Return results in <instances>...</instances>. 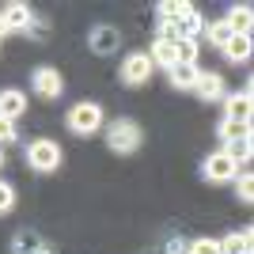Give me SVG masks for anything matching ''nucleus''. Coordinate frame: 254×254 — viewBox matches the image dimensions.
<instances>
[{"label": "nucleus", "mask_w": 254, "mask_h": 254, "mask_svg": "<svg viewBox=\"0 0 254 254\" xmlns=\"http://www.w3.org/2000/svg\"><path fill=\"white\" fill-rule=\"evenodd\" d=\"M197 99H205V103H216V99H224V76L220 72H201V80H197Z\"/></svg>", "instance_id": "11"}, {"label": "nucleus", "mask_w": 254, "mask_h": 254, "mask_svg": "<svg viewBox=\"0 0 254 254\" xmlns=\"http://www.w3.org/2000/svg\"><path fill=\"white\" fill-rule=\"evenodd\" d=\"M156 42H179V27H175V23H159L156 27Z\"/></svg>", "instance_id": "27"}, {"label": "nucleus", "mask_w": 254, "mask_h": 254, "mask_svg": "<svg viewBox=\"0 0 254 254\" xmlns=\"http://www.w3.org/2000/svg\"><path fill=\"white\" fill-rule=\"evenodd\" d=\"M251 19H254V11H251V4H235L232 11H228V27H232V34H247L251 31Z\"/></svg>", "instance_id": "20"}, {"label": "nucleus", "mask_w": 254, "mask_h": 254, "mask_svg": "<svg viewBox=\"0 0 254 254\" xmlns=\"http://www.w3.org/2000/svg\"><path fill=\"white\" fill-rule=\"evenodd\" d=\"M64 126H68V133H76V137H91V133L103 129V106H99V103H76V106H68Z\"/></svg>", "instance_id": "2"}, {"label": "nucleus", "mask_w": 254, "mask_h": 254, "mask_svg": "<svg viewBox=\"0 0 254 254\" xmlns=\"http://www.w3.org/2000/svg\"><path fill=\"white\" fill-rule=\"evenodd\" d=\"M205 38H209V46L224 50V46L232 42V27H228L224 19H216V23H205Z\"/></svg>", "instance_id": "21"}, {"label": "nucleus", "mask_w": 254, "mask_h": 254, "mask_svg": "<svg viewBox=\"0 0 254 254\" xmlns=\"http://www.w3.org/2000/svg\"><path fill=\"white\" fill-rule=\"evenodd\" d=\"M11 209H15V186L0 179V216H4V212H11Z\"/></svg>", "instance_id": "26"}, {"label": "nucleus", "mask_w": 254, "mask_h": 254, "mask_svg": "<svg viewBox=\"0 0 254 254\" xmlns=\"http://www.w3.org/2000/svg\"><path fill=\"white\" fill-rule=\"evenodd\" d=\"M163 251H167V254H186V243H182V235H179V239H167V243H163Z\"/></svg>", "instance_id": "29"}, {"label": "nucleus", "mask_w": 254, "mask_h": 254, "mask_svg": "<svg viewBox=\"0 0 254 254\" xmlns=\"http://www.w3.org/2000/svg\"><path fill=\"white\" fill-rule=\"evenodd\" d=\"M87 46H91L99 57H106V53H114L118 46H122V34H118V27H110V23H95V27L87 31Z\"/></svg>", "instance_id": "7"}, {"label": "nucleus", "mask_w": 254, "mask_h": 254, "mask_svg": "<svg viewBox=\"0 0 254 254\" xmlns=\"http://www.w3.org/2000/svg\"><path fill=\"white\" fill-rule=\"evenodd\" d=\"M31 87H34V95L38 99H61V91H64V80H61V72L57 68H50V64H38L31 72Z\"/></svg>", "instance_id": "5"}, {"label": "nucleus", "mask_w": 254, "mask_h": 254, "mask_svg": "<svg viewBox=\"0 0 254 254\" xmlns=\"http://www.w3.org/2000/svg\"><path fill=\"white\" fill-rule=\"evenodd\" d=\"M179 46V42H175ZM175 46L171 42H152V50H148V61H152V68H175L179 64V53H175Z\"/></svg>", "instance_id": "13"}, {"label": "nucleus", "mask_w": 254, "mask_h": 254, "mask_svg": "<svg viewBox=\"0 0 254 254\" xmlns=\"http://www.w3.org/2000/svg\"><path fill=\"white\" fill-rule=\"evenodd\" d=\"M197 80H201V68H197V64H175V68H171V84L179 87V91H193Z\"/></svg>", "instance_id": "15"}, {"label": "nucleus", "mask_w": 254, "mask_h": 254, "mask_svg": "<svg viewBox=\"0 0 254 254\" xmlns=\"http://www.w3.org/2000/svg\"><path fill=\"white\" fill-rule=\"evenodd\" d=\"M4 34H8V23H4V19H0V38H4Z\"/></svg>", "instance_id": "31"}, {"label": "nucleus", "mask_w": 254, "mask_h": 254, "mask_svg": "<svg viewBox=\"0 0 254 254\" xmlns=\"http://www.w3.org/2000/svg\"><path fill=\"white\" fill-rule=\"evenodd\" d=\"M216 137L224 140V148L239 137H251V122H235V118H220V126H216Z\"/></svg>", "instance_id": "16"}, {"label": "nucleus", "mask_w": 254, "mask_h": 254, "mask_svg": "<svg viewBox=\"0 0 254 254\" xmlns=\"http://www.w3.org/2000/svg\"><path fill=\"white\" fill-rule=\"evenodd\" d=\"M8 140H15V122H11V118H4V114H0V148H4Z\"/></svg>", "instance_id": "28"}, {"label": "nucleus", "mask_w": 254, "mask_h": 254, "mask_svg": "<svg viewBox=\"0 0 254 254\" xmlns=\"http://www.w3.org/2000/svg\"><path fill=\"white\" fill-rule=\"evenodd\" d=\"M232 182H235V197H239L243 205H251L254 201V175H251V171H239Z\"/></svg>", "instance_id": "22"}, {"label": "nucleus", "mask_w": 254, "mask_h": 254, "mask_svg": "<svg viewBox=\"0 0 254 254\" xmlns=\"http://www.w3.org/2000/svg\"><path fill=\"white\" fill-rule=\"evenodd\" d=\"M186 254H220V239H193L186 243Z\"/></svg>", "instance_id": "25"}, {"label": "nucleus", "mask_w": 254, "mask_h": 254, "mask_svg": "<svg viewBox=\"0 0 254 254\" xmlns=\"http://www.w3.org/2000/svg\"><path fill=\"white\" fill-rule=\"evenodd\" d=\"M27 163H31L38 175L57 171L61 167V148H57V140H46V137L31 140V144H27Z\"/></svg>", "instance_id": "3"}, {"label": "nucleus", "mask_w": 254, "mask_h": 254, "mask_svg": "<svg viewBox=\"0 0 254 254\" xmlns=\"http://www.w3.org/2000/svg\"><path fill=\"white\" fill-rule=\"evenodd\" d=\"M0 19L8 23V34L11 31H27V27L34 23V11L27 8V4H8V8L0 11Z\"/></svg>", "instance_id": "9"}, {"label": "nucleus", "mask_w": 254, "mask_h": 254, "mask_svg": "<svg viewBox=\"0 0 254 254\" xmlns=\"http://www.w3.org/2000/svg\"><path fill=\"white\" fill-rule=\"evenodd\" d=\"M224 110H228L224 118H235V122H251V87H243V91L228 95V99H224Z\"/></svg>", "instance_id": "10"}, {"label": "nucleus", "mask_w": 254, "mask_h": 254, "mask_svg": "<svg viewBox=\"0 0 254 254\" xmlns=\"http://www.w3.org/2000/svg\"><path fill=\"white\" fill-rule=\"evenodd\" d=\"M175 53H179V64H197L201 46H197V42H179V46H175Z\"/></svg>", "instance_id": "24"}, {"label": "nucleus", "mask_w": 254, "mask_h": 254, "mask_svg": "<svg viewBox=\"0 0 254 254\" xmlns=\"http://www.w3.org/2000/svg\"><path fill=\"white\" fill-rule=\"evenodd\" d=\"M156 11H159V23H179L186 11H193V4H186V0H159Z\"/></svg>", "instance_id": "19"}, {"label": "nucleus", "mask_w": 254, "mask_h": 254, "mask_svg": "<svg viewBox=\"0 0 254 254\" xmlns=\"http://www.w3.org/2000/svg\"><path fill=\"white\" fill-rule=\"evenodd\" d=\"M235 175H239V163H235L228 152H212V156H205V163H201V179L205 182H232Z\"/></svg>", "instance_id": "4"}, {"label": "nucleus", "mask_w": 254, "mask_h": 254, "mask_svg": "<svg viewBox=\"0 0 254 254\" xmlns=\"http://www.w3.org/2000/svg\"><path fill=\"white\" fill-rule=\"evenodd\" d=\"M224 57H228V61L232 64H243V61H251V38H247V34H232V42L224 46Z\"/></svg>", "instance_id": "18"}, {"label": "nucleus", "mask_w": 254, "mask_h": 254, "mask_svg": "<svg viewBox=\"0 0 254 254\" xmlns=\"http://www.w3.org/2000/svg\"><path fill=\"white\" fill-rule=\"evenodd\" d=\"M23 110H27V95H23L19 87H4V91H0V114L15 122Z\"/></svg>", "instance_id": "12"}, {"label": "nucleus", "mask_w": 254, "mask_h": 254, "mask_svg": "<svg viewBox=\"0 0 254 254\" xmlns=\"http://www.w3.org/2000/svg\"><path fill=\"white\" fill-rule=\"evenodd\" d=\"M11 254H53V247L38 232H15L11 235Z\"/></svg>", "instance_id": "8"}, {"label": "nucleus", "mask_w": 254, "mask_h": 254, "mask_svg": "<svg viewBox=\"0 0 254 254\" xmlns=\"http://www.w3.org/2000/svg\"><path fill=\"white\" fill-rule=\"evenodd\" d=\"M27 34H31V38H42V34H46V23H38V19H34L31 27H27Z\"/></svg>", "instance_id": "30"}, {"label": "nucleus", "mask_w": 254, "mask_h": 254, "mask_svg": "<svg viewBox=\"0 0 254 254\" xmlns=\"http://www.w3.org/2000/svg\"><path fill=\"white\" fill-rule=\"evenodd\" d=\"M175 27H179V42H197V34H205V19L197 15V8L186 11Z\"/></svg>", "instance_id": "14"}, {"label": "nucleus", "mask_w": 254, "mask_h": 254, "mask_svg": "<svg viewBox=\"0 0 254 254\" xmlns=\"http://www.w3.org/2000/svg\"><path fill=\"white\" fill-rule=\"evenodd\" d=\"M220 254H251V228H239V232L224 235L220 239Z\"/></svg>", "instance_id": "17"}, {"label": "nucleus", "mask_w": 254, "mask_h": 254, "mask_svg": "<svg viewBox=\"0 0 254 254\" xmlns=\"http://www.w3.org/2000/svg\"><path fill=\"white\" fill-rule=\"evenodd\" d=\"M148 76H152V61H148V53H129L126 61H122V84H126V87H140V84H148Z\"/></svg>", "instance_id": "6"}, {"label": "nucleus", "mask_w": 254, "mask_h": 254, "mask_svg": "<svg viewBox=\"0 0 254 254\" xmlns=\"http://www.w3.org/2000/svg\"><path fill=\"white\" fill-rule=\"evenodd\" d=\"M0 167H4V148H0Z\"/></svg>", "instance_id": "32"}, {"label": "nucleus", "mask_w": 254, "mask_h": 254, "mask_svg": "<svg viewBox=\"0 0 254 254\" xmlns=\"http://www.w3.org/2000/svg\"><path fill=\"white\" fill-rule=\"evenodd\" d=\"M140 140H144V129H140V122H133V118H114V122L106 126V144H110V152H118V156L137 152Z\"/></svg>", "instance_id": "1"}, {"label": "nucleus", "mask_w": 254, "mask_h": 254, "mask_svg": "<svg viewBox=\"0 0 254 254\" xmlns=\"http://www.w3.org/2000/svg\"><path fill=\"white\" fill-rule=\"evenodd\" d=\"M228 156L235 159V163H239V167H247V159H251V152H254V144H251V137H239V140H232V144H228Z\"/></svg>", "instance_id": "23"}]
</instances>
